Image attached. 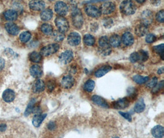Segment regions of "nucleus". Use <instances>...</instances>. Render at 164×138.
I'll return each instance as SVG.
<instances>
[{"label": "nucleus", "mask_w": 164, "mask_h": 138, "mask_svg": "<svg viewBox=\"0 0 164 138\" xmlns=\"http://www.w3.org/2000/svg\"><path fill=\"white\" fill-rule=\"evenodd\" d=\"M132 79L135 82H136L137 84H140V85L146 83L149 79V77H148V76L145 77V76H140L138 74L134 76Z\"/></svg>", "instance_id": "7c9ffc66"}, {"label": "nucleus", "mask_w": 164, "mask_h": 138, "mask_svg": "<svg viewBox=\"0 0 164 138\" xmlns=\"http://www.w3.org/2000/svg\"><path fill=\"white\" fill-rule=\"evenodd\" d=\"M54 9L55 12L60 15V16H65L68 12V7L67 4L62 1L57 2L55 4Z\"/></svg>", "instance_id": "1a4fd4ad"}, {"label": "nucleus", "mask_w": 164, "mask_h": 138, "mask_svg": "<svg viewBox=\"0 0 164 138\" xmlns=\"http://www.w3.org/2000/svg\"><path fill=\"white\" fill-rule=\"evenodd\" d=\"M95 82L91 79H89L88 81H87L84 84L83 88L84 90H85L86 92H91L94 90L95 88Z\"/></svg>", "instance_id": "473e14b6"}, {"label": "nucleus", "mask_w": 164, "mask_h": 138, "mask_svg": "<svg viewBox=\"0 0 164 138\" xmlns=\"http://www.w3.org/2000/svg\"><path fill=\"white\" fill-rule=\"evenodd\" d=\"M30 60L34 63H39L42 60V56L37 52H33L29 55Z\"/></svg>", "instance_id": "72a5a7b5"}, {"label": "nucleus", "mask_w": 164, "mask_h": 138, "mask_svg": "<svg viewBox=\"0 0 164 138\" xmlns=\"http://www.w3.org/2000/svg\"><path fill=\"white\" fill-rule=\"evenodd\" d=\"M5 29L7 32L12 36H16L18 34L20 31L19 26L15 24L12 22H8L6 24Z\"/></svg>", "instance_id": "2eb2a0df"}, {"label": "nucleus", "mask_w": 164, "mask_h": 138, "mask_svg": "<svg viewBox=\"0 0 164 138\" xmlns=\"http://www.w3.org/2000/svg\"><path fill=\"white\" fill-rule=\"evenodd\" d=\"M141 24L147 26L150 25L153 20V14L150 10H145L141 15Z\"/></svg>", "instance_id": "6e6552de"}, {"label": "nucleus", "mask_w": 164, "mask_h": 138, "mask_svg": "<svg viewBox=\"0 0 164 138\" xmlns=\"http://www.w3.org/2000/svg\"><path fill=\"white\" fill-rule=\"evenodd\" d=\"M46 116H47V114H36L33 117L32 120V123L34 127L37 128L39 127L41 125L42 122L44 121V120L46 117Z\"/></svg>", "instance_id": "4be33fe9"}, {"label": "nucleus", "mask_w": 164, "mask_h": 138, "mask_svg": "<svg viewBox=\"0 0 164 138\" xmlns=\"http://www.w3.org/2000/svg\"><path fill=\"white\" fill-rule=\"evenodd\" d=\"M146 39V42L147 43L151 44V43H153L154 41H155L156 37H155V36L154 34H151V33H149V34H147V36H146V39Z\"/></svg>", "instance_id": "79ce46f5"}, {"label": "nucleus", "mask_w": 164, "mask_h": 138, "mask_svg": "<svg viewBox=\"0 0 164 138\" xmlns=\"http://www.w3.org/2000/svg\"><path fill=\"white\" fill-rule=\"evenodd\" d=\"M121 41L126 46H130L134 42V37L133 34L130 32H125L121 38Z\"/></svg>", "instance_id": "4468645a"}, {"label": "nucleus", "mask_w": 164, "mask_h": 138, "mask_svg": "<svg viewBox=\"0 0 164 138\" xmlns=\"http://www.w3.org/2000/svg\"><path fill=\"white\" fill-rule=\"evenodd\" d=\"M109 42L111 47H117L120 46V45L121 38L120 36L117 34H113L109 39Z\"/></svg>", "instance_id": "a878e982"}, {"label": "nucleus", "mask_w": 164, "mask_h": 138, "mask_svg": "<svg viewBox=\"0 0 164 138\" xmlns=\"http://www.w3.org/2000/svg\"><path fill=\"white\" fill-rule=\"evenodd\" d=\"M112 69V67L110 65H105V66L100 68L95 72V76L96 77H101L108 73Z\"/></svg>", "instance_id": "5701e85b"}, {"label": "nucleus", "mask_w": 164, "mask_h": 138, "mask_svg": "<svg viewBox=\"0 0 164 138\" xmlns=\"http://www.w3.org/2000/svg\"><path fill=\"white\" fill-rule=\"evenodd\" d=\"M151 133L155 138H162L164 132L163 127L161 125H156L151 129Z\"/></svg>", "instance_id": "393cba45"}, {"label": "nucleus", "mask_w": 164, "mask_h": 138, "mask_svg": "<svg viewBox=\"0 0 164 138\" xmlns=\"http://www.w3.org/2000/svg\"><path fill=\"white\" fill-rule=\"evenodd\" d=\"M67 41L69 44L71 46H76L81 43V38L80 34L77 32L71 33L67 38Z\"/></svg>", "instance_id": "9d476101"}, {"label": "nucleus", "mask_w": 164, "mask_h": 138, "mask_svg": "<svg viewBox=\"0 0 164 138\" xmlns=\"http://www.w3.org/2000/svg\"><path fill=\"white\" fill-rule=\"evenodd\" d=\"M60 46L57 44H49L44 47H42L41 49L40 54L41 56H48L49 55H51L59 50Z\"/></svg>", "instance_id": "39448f33"}, {"label": "nucleus", "mask_w": 164, "mask_h": 138, "mask_svg": "<svg viewBox=\"0 0 164 138\" xmlns=\"http://www.w3.org/2000/svg\"><path fill=\"white\" fill-rule=\"evenodd\" d=\"M72 22L74 27L80 29L82 27L84 23V18L82 14L79 9L74 8L72 9Z\"/></svg>", "instance_id": "7ed1b4c3"}, {"label": "nucleus", "mask_w": 164, "mask_h": 138, "mask_svg": "<svg viewBox=\"0 0 164 138\" xmlns=\"http://www.w3.org/2000/svg\"><path fill=\"white\" fill-rule=\"evenodd\" d=\"M130 61L132 63H136L140 61V57L138 52H135L132 53L130 56Z\"/></svg>", "instance_id": "ea45409f"}, {"label": "nucleus", "mask_w": 164, "mask_h": 138, "mask_svg": "<svg viewBox=\"0 0 164 138\" xmlns=\"http://www.w3.org/2000/svg\"><path fill=\"white\" fill-rule=\"evenodd\" d=\"M136 10V6L131 1H124L120 5V12L126 16L132 15L135 13Z\"/></svg>", "instance_id": "f03ea898"}, {"label": "nucleus", "mask_w": 164, "mask_h": 138, "mask_svg": "<svg viewBox=\"0 0 164 138\" xmlns=\"http://www.w3.org/2000/svg\"><path fill=\"white\" fill-rule=\"evenodd\" d=\"M47 128L49 130H51V131L54 130L56 128V123L52 121L50 122L47 125Z\"/></svg>", "instance_id": "de8ad7c7"}, {"label": "nucleus", "mask_w": 164, "mask_h": 138, "mask_svg": "<svg viewBox=\"0 0 164 138\" xmlns=\"http://www.w3.org/2000/svg\"><path fill=\"white\" fill-rule=\"evenodd\" d=\"M32 34L29 31H24L19 36V39L20 41L24 43H26L31 39Z\"/></svg>", "instance_id": "f704fd0d"}, {"label": "nucleus", "mask_w": 164, "mask_h": 138, "mask_svg": "<svg viewBox=\"0 0 164 138\" xmlns=\"http://www.w3.org/2000/svg\"><path fill=\"white\" fill-rule=\"evenodd\" d=\"M61 84L63 88L66 89H69L72 88L74 85V79L71 76H65L62 78Z\"/></svg>", "instance_id": "ddd939ff"}, {"label": "nucleus", "mask_w": 164, "mask_h": 138, "mask_svg": "<svg viewBox=\"0 0 164 138\" xmlns=\"http://www.w3.org/2000/svg\"><path fill=\"white\" fill-rule=\"evenodd\" d=\"M3 100L6 103H11L16 98V94L11 89H6L4 91L2 95Z\"/></svg>", "instance_id": "dca6fc26"}, {"label": "nucleus", "mask_w": 164, "mask_h": 138, "mask_svg": "<svg viewBox=\"0 0 164 138\" xmlns=\"http://www.w3.org/2000/svg\"><path fill=\"white\" fill-rule=\"evenodd\" d=\"M73 52L70 50H67L60 55L59 60L61 63L63 64H67L72 61L73 59Z\"/></svg>", "instance_id": "0eeeda50"}, {"label": "nucleus", "mask_w": 164, "mask_h": 138, "mask_svg": "<svg viewBox=\"0 0 164 138\" xmlns=\"http://www.w3.org/2000/svg\"><path fill=\"white\" fill-rule=\"evenodd\" d=\"M54 39L57 42L62 41L65 38V34L59 31V30H56L53 31L52 33Z\"/></svg>", "instance_id": "c9c22d12"}, {"label": "nucleus", "mask_w": 164, "mask_h": 138, "mask_svg": "<svg viewBox=\"0 0 164 138\" xmlns=\"http://www.w3.org/2000/svg\"><path fill=\"white\" fill-rule=\"evenodd\" d=\"M84 42L86 46H92L95 42V39L92 35L87 34L84 36Z\"/></svg>", "instance_id": "2f4dec72"}, {"label": "nucleus", "mask_w": 164, "mask_h": 138, "mask_svg": "<svg viewBox=\"0 0 164 138\" xmlns=\"http://www.w3.org/2000/svg\"><path fill=\"white\" fill-rule=\"evenodd\" d=\"M41 31L46 35H51L53 33V27L48 24H42L41 26Z\"/></svg>", "instance_id": "c85d7f7f"}, {"label": "nucleus", "mask_w": 164, "mask_h": 138, "mask_svg": "<svg viewBox=\"0 0 164 138\" xmlns=\"http://www.w3.org/2000/svg\"><path fill=\"white\" fill-rule=\"evenodd\" d=\"M30 74L34 78H39L42 76V74H43L41 67L38 64L33 65L30 69Z\"/></svg>", "instance_id": "a211bd4d"}, {"label": "nucleus", "mask_w": 164, "mask_h": 138, "mask_svg": "<svg viewBox=\"0 0 164 138\" xmlns=\"http://www.w3.org/2000/svg\"><path fill=\"white\" fill-rule=\"evenodd\" d=\"M148 31V26L143 25V24H139L137 25V26L135 28V32L139 37H142L146 35Z\"/></svg>", "instance_id": "412c9836"}, {"label": "nucleus", "mask_w": 164, "mask_h": 138, "mask_svg": "<svg viewBox=\"0 0 164 138\" xmlns=\"http://www.w3.org/2000/svg\"><path fill=\"white\" fill-rule=\"evenodd\" d=\"M35 103H36V99L34 98H33L31 99V101H30L29 104H28L25 111L24 112V115L25 117H27V116L29 115L30 114L33 113V110H34V108L35 107Z\"/></svg>", "instance_id": "c756f323"}, {"label": "nucleus", "mask_w": 164, "mask_h": 138, "mask_svg": "<svg viewBox=\"0 0 164 138\" xmlns=\"http://www.w3.org/2000/svg\"><path fill=\"white\" fill-rule=\"evenodd\" d=\"M46 4L42 1H32L29 3V7L32 10L39 11L43 10Z\"/></svg>", "instance_id": "f3484780"}, {"label": "nucleus", "mask_w": 164, "mask_h": 138, "mask_svg": "<svg viewBox=\"0 0 164 138\" xmlns=\"http://www.w3.org/2000/svg\"><path fill=\"white\" fill-rule=\"evenodd\" d=\"M158 73L159 74H162L163 73V67H162V68H159V69H158Z\"/></svg>", "instance_id": "3c124183"}, {"label": "nucleus", "mask_w": 164, "mask_h": 138, "mask_svg": "<svg viewBox=\"0 0 164 138\" xmlns=\"http://www.w3.org/2000/svg\"><path fill=\"white\" fill-rule=\"evenodd\" d=\"M103 25L105 28H110L113 25V20L110 18H105L103 20Z\"/></svg>", "instance_id": "58836bf2"}, {"label": "nucleus", "mask_w": 164, "mask_h": 138, "mask_svg": "<svg viewBox=\"0 0 164 138\" xmlns=\"http://www.w3.org/2000/svg\"><path fill=\"white\" fill-rule=\"evenodd\" d=\"M119 114L122 116L124 118H125L128 121L131 122L132 121V116L129 113L127 112H119Z\"/></svg>", "instance_id": "49530a36"}, {"label": "nucleus", "mask_w": 164, "mask_h": 138, "mask_svg": "<svg viewBox=\"0 0 164 138\" xmlns=\"http://www.w3.org/2000/svg\"><path fill=\"white\" fill-rule=\"evenodd\" d=\"M138 54H139V57H140V61L143 62L146 61L148 60L149 55L148 54L146 51L144 50H140L139 51H138Z\"/></svg>", "instance_id": "4c0bfd02"}, {"label": "nucleus", "mask_w": 164, "mask_h": 138, "mask_svg": "<svg viewBox=\"0 0 164 138\" xmlns=\"http://www.w3.org/2000/svg\"><path fill=\"white\" fill-rule=\"evenodd\" d=\"M137 2L138 3H143L145 2V1H144V0H142V1H138V0H137Z\"/></svg>", "instance_id": "603ef678"}, {"label": "nucleus", "mask_w": 164, "mask_h": 138, "mask_svg": "<svg viewBox=\"0 0 164 138\" xmlns=\"http://www.w3.org/2000/svg\"><path fill=\"white\" fill-rule=\"evenodd\" d=\"M163 81H162L159 84H157L154 87H153L152 92L154 93L159 92V90L163 89Z\"/></svg>", "instance_id": "37998d69"}, {"label": "nucleus", "mask_w": 164, "mask_h": 138, "mask_svg": "<svg viewBox=\"0 0 164 138\" xmlns=\"http://www.w3.org/2000/svg\"><path fill=\"white\" fill-rule=\"evenodd\" d=\"M47 89L49 92H52L54 89H55V82L52 81H50L47 82Z\"/></svg>", "instance_id": "a18cd8bd"}, {"label": "nucleus", "mask_w": 164, "mask_h": 138, "mask_svg": "<svg viewBox=\"0 0 164 138\" xmlns=\"http://www.w3.org/2000/svg\"><path fill=\"white\" fill-rule=\"evenodd\" d=\"M98 46L99 51L101 54L104 56L110 55L112 49L111 46L110 44L109 39L107 36H102L99 39Z\"/></svg>", "instance_id": "f257e3e1"}, {"label": "nucleus", "mask_w": 164, "mask_h": 138, "mask_svg": "<svg viewBox=\"0 0 164 138\" xmlns=\"http://www.w3.org/2000/svg\"><path fill=\"white\" fill-rule=\"evenodd\" d=\"M155 19L159 22L163 23L164 21V11L161 10L156 14Z\"/></svg>", "instance_id": "a19ab883"}, {"label": "nucleus", "mask_w": 164, "mask_h": 138, "mask_svg": "<svg viewBox=\"0 0 164 138\" xmlns=\"http://www.w3.org/2000/svg\"><path fill=\"white\" fill-rule=\"evenodd\" d=\"M7 129V125L5 123L0 124V132H4Z\"/></svg>", "instance_id": "8fccbe9b"}, {"label": "nucleus", "mask_w": 164, "mask_h": 138, "mask_svg": "<svg viewBox=\"0 0 164 138\" xmlns=\"http://www.w3.org/2000/svg\"><path fill=\"white\" fill-rule=\"evenodd\" d=\"M116 9V4L111 1H107L102 4L100 9L101 13L103 14H110L115 11Z\"/></svg>", "instance_id": "9b49d317"}, {"label": "nucleus", "mask_w": 164, "mask_h": 138, "mask_svg": "<svg viewBox=\"0 0 164 138\" xmlns=\"http://www.w3.org/2000/svg\"><path fill=\"white\" fill-rule=\"evenodd\" d=\"M40 17L42 20L49 21L53 17V12L51 9L47 8L41 12Z\"/></svg>", "instance_id": "bb28decb"}, {"label": "nucleus", "mask_w": 164, "mask_h": 138, "mask_svg": "<svg viewBox=\"0 0 164 138\" xmlns=\"http://www.w3.org/2000/svg\"><path fill=\"white\" fill-rule=\"evenodd\" d=\"M158 79L157 77H154L150 81H149L148 84H147V87H149V88H153L154 87L156 84H158Z\"/></svg>", "instance_id": "c03bdc74"}, {"label": "nucleus", "mask_w": 164, "mask_h": 138, "mask_svg": "<svg viewBox=\"0 0 164 138\" xmlns=\"http://www.w3.org/2000/svg\"><path fill=\"white\" fill-rule=\"evenodd\" d=\"M5 66V60L2 59V58H0V71H1L4 67Z\"/></svg>", "instance_id": "09e8293b"}, {"label": "nucleus", "mask_w": 164, "mask_h": 138, "mask_svg": "<svg viewBox=\"0 0 164 138\" xmlns=\"http://www.w3.org/2000/svg\"><path fill=\"white\" fill-rule=\"evenodd\" d=\"M92 100L95 104L99 106H101L104 108H109L110 107L108 103H107V101L100 96L94 95L92 97Z\"/></svg>", "instance_id": "aec40b11"}, {"label": "nucleus", "mask_w": 164, "mask_h": 138, "mask_svg": "<svg viewBox=\"0 0 164 138\" xmlns=\"http://www.w3.org/2000/svg\"><path fill=\"white\" fill-rule=\"evenodd\" d=\"M112 138H119V137H117V136H116V137H112Z\"/></svg>", "instance_id": "864d4df0"}, {"label": "nucleus", "mask_w": 164, "mask_h": 138, "mask_svg": "<svg viewBox=\"0 0 164 138\" xmlns=\"http://www.w3.org/2000/svg\"><path fill=\"white\" fill-rule=\"evenodd\" d=\"M129 105L130 101L127 98L119 99L115 102L112 103V106L116 109H124L129 107Z\"/></svg>", "instance_id": "f8f14e48"}, {"label": "nucleus", "mask_w": 164, "mask_h": 138, "mask_svg": "<svg viewBox=\"0 0 164 138\" xmlns=\"http://www.w3.org/2000/svg\"><path fill=\"white\" fill-rule=\"evenodd\" d=\"M85 12L89 17L93 18H98L101 16V12L100 9L93 4H87L85 7Z\"/></svg>", "instance_id": "423d86ee"}, {"label": "nucleus", "mask_w": 164, "mask_h": 138, "mask_svg": "<svg viewBox=\"0 0 164 138\" xmlns=\"http://www.w3.org/2000/svg\"><path fill=\"white\" fill-rule=\"evenodd\" d=\"M145 104L143 99H140L134 106V111L136 113H141L145 109Z\"/></svg>", "instance_id": "cd10ccee"}, {"label": "nucleus", "mask_w": 164, "mask_h": 138, "mask_svg": "<svg viewBox=\"0 0 164 138\" xmlns=\"http://www.w3.org/2000/svg\"><path fill=\"white\" fill-rule=\"evenodd\" d=\"M45 87L46 85L44 82L41 79H38L33 84V91L37 93H41L44 90Z\"/></svg>", "instance_id": "6ab92c4d"}, {"label": "nucleus", "mask_w": 164, "mask_h": 138, "mask_svg": "<svg viewBox=\"0 0 164 138\" xmlns=\"http://www.w3.org/2000/svg\"><path fill=\"white\" fill-rule=\"evenodd\" d=\"M4 18L9 21L16 20L17 19L18 14L16 11L14 9H8L4 13Z\"/></svg>", "instance_id": "b1692460"}, {"label": "nucleus", "mask_w": 164, "mask_h": 138, "mask_svg": "<svg viewBox=\"0 0 164 138\" xmlns=\"http://www.w3.org/2000/svg\"><path fill=\"white\" fill-rule=\"evenodd\" d=\"M55 24L59 31L64 33L68 30L69 23L67 19L64 17L58 16L55 19Z\"/></svg>", "instance_id": "20e7f679"}, {"label": "nucleus", "mask_w": 164, "mask_h": 138, "mask_svg": "<svg viewBox=\"0 0 164 138\" xmlns=\"http://www.w3.org/2000/svg\"><path fill=\"white\" fill-rule=\"evenodd\" d=\"M163 49H164V44H161L160 45L154 46L153 47V50L158 54L160 55L161 56L162 60H163Z\"/></svg>", "instance_id": "e433bc0d"}]
</instances>
